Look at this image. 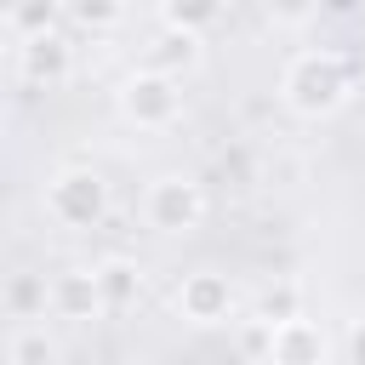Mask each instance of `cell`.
Segmentation results:
<instances>
[{"label":"cell","mask_w":365,"mask_h":365,"mask_svg":"<svg viewBox=\"0 0 365 365\" xmlns=\"http://www.w3.org/2000/svg\"><path fill=\"white\" fill-rule=\"evenodd\" d=\"M279 97L291 114L302 120H319V114H336L348 97H354V68L342 51H297L279 74Z\"/></svg>","instance_id":"6da1fadb"},{"label":"cell","mask_w":365,"mask_h":365,"mask_svg":"<svg viewBox=\"0 0 365 365\" xmlns=\"http://www.w3.org/2000/svg\"><path fill=\"white\" fill-rule=\"evenodd\" d=\"M120 114L137 125V131H165V125H177V114H182V86H177V74H160V68H137V74H125L120 80Z\"/></svg>","instance_id":"7a4b0ae2"},{"label":"cell","mask_w":365,"mask_h":365,"mask_svg":"<svg viewBox=\"0 0 365 365\" xmlns=\"http://www.w3.org/2000/svg\"><path fill=\"white\" fill-rule=\"evenodd\" d=\"M200 217H205V188H200L188 171H165V177L148 182V194H143V222H148L154 234H188V228H200Z\"/></svg>","instance_id":"3957f363"},{"label":"cell","mask_w":365,"mask_h":365,"mask_svg":"<svg viewBox=\"0 0 365 365\" xmlns=\"http://www.w3.org/2000/svg\"><path fill=\"white\" fill-rule=\"evenodd\" d=\"M46 211L63 228H97L103 211H108V182L97 171H86V165H68V171H57L46 182Z\"/></svg>","instance_id":"277c9868"},{"label":"cell","mask_w":365,"mask_h":365,"mask_svg":"<svg viewBox=\"0 0 365 365\" xmlns=\"http://www.w3.org/2000/svg\"><path fill=\"white\" fill-rule=\"evenodd\" d=\"M177 314H182L188 325H222V319L234 314V285H228V274H217V268L182 274V285H177Z\"/></svg>","instance_id":"5b68a950"},{"label":"cell","mask_w":365,"mask_h":365,"mask_svg":"<svg viewBox=\"0 0 365 365\" xmlns=\"http://www.w3.org/2000/svg\"><path fill=\"white\" fill-rule=\"evenodd\" d=\"M17 74L34 86V91H57V86H68V74H74V46L51 29V34H34V40H23L17 46Z\"/></svg>","instance_id":"8992f818"},{"label":"cell","mask_w":365,"mask_h":365,"mask_svg":"<svg viewBox=\"0 0 365 365\" xmlns=\"http://www.w3.org/2000/svg\"><path fill=\"white\" fill-rule=\"evenodd\" d=\"M331 359V336L319 319L297 314L285 325H274V348H268V365H325Z\"/></svg>","instance_id":"52a82bcc"},{"label":"cell","mask_w":365,"mask_h":365,"mask_svg":"<svg viewBox=\"0 0 365 365\" xmlns=\"http://www.w3.org/2000/svg\"><path fill=\"white\" fill-rule=\"evenodd\" d=\"M51 314L57 319H103L108 302H103V285H97V268H63L51 279Z\"/></svg>","instance_id":"ba28073f"},{"label":"cell","mask_w":365,"mask_h":365,"mask_svg":"<svg viewBox=\"0 0 365 365\" xmlns=\"http://www.w3.org/2000/svg\"><path fill=\"white\" fill-rule=\"evenodd\" d=\"M46 308H51V279L34 274V268H17V274L6 279V314L23 319V325H34Z\"/></svg>","instance_id":"9c48e42d"},{"label":"cell","mask_w":365,"mask_h":365,"mask_svg":"<svg viewBox=\"0 0 365 365\" xmlns=\"http://www.w3.org/2000/svg\"><path fill=\"white\" fill-rule=\"evenodd\" d=\"M200 63V34H188V29H160L154 34V46H148V68H160V74H188Z\"/></svg>","instance_id":"30bf717a"},{"label":"cell","mask_w":365,"mask_h":365,"mask_svg":"<svg viewBox=\"0 0 365 365\" xmlns=\"http://www.w3.org/2000/svg\"><path fill=\"white\" fill-rule=\"evenodd\" d=\"M91 268H97V285H103L108 314L137 302V291H143V268H137L131 257H103V262H91Z\"/></svg>","instance_id":"8fae6325"},{"label":"cell","mask_w":365,"mask_h":365,"mask_svg":"<svg viewBox=\"0 0 365 365\" xmlns=\"http://www.w3.org/2000/svg\"><path fill=\"white\" fill-rule=\"evenodd\" d=\"M6 23H11L17 40L51 34V29H57V0H11V6H6Z\"/></svg>","instance_id":"7c38bea8"},{"label":"cell","mask_w":365,"mask_h":365,"mask_svg":"<svg viewBox=\"0 0 365 365\" xmlns=\"http://www.w3.org/2000/svg\"><path fill=\"white\" fill-rule=\"evenodd\" d=\"M165 23L171 29H188V34H205L217 17H222V0H160Z\"/></svg>","instance_id":"4fadbf2b"},{"label":"cell","mask_w":365,"mask_h":365,"mask_svg":"<svg viewBox=\"0 0 365 365\" xmlns=\"http://www.w3.org/2000/svg\"><path fill=\"white\" fill-rule=\"evenodd\" d=\"M257 314H262L268 325H285V319H297V314H302V285H297V279H274V285L257 297Z\"/></svg>","instance_id":"5bb4252c"},{"label":"cell","mask_w":365,"mask_h":365,"mask_svg":"<svg viewBox=\"0 0 365 365\" xmlns=\"http://www.w3.org/2000/svg\"><path fill=\"white\" fill-rule=\"evenodd\" d=\"M6 365H57V348H51L46 325H23L6 348Z\"/></svg>","instance_id":"9a60e30c"},{"label":"cell","mask_w":365,"mask_h":365,"mask_svg":"<svg viewBox=\"0 0 365 365\" xmlns=\"http://www.w3.org/2000/svg\"><path fill=\"white\" fill-rule=\"evenodd\" d=\"M63 11H68L80 29L103 34V29H114V23L125 17V0H63Z\"/></svg>","instance_id":"2e32d148"},{"label":"cell","mask_w":365,"mask_h":365,"mask_svg":"<svg viewBox=\"0 0 365 365\" xmlns=\"http://www.w3.org/2000/svg\"><path fill=\"white\" fill-rule=\"evenodd\" d=\"M262 6H268V17L285 23V29H297V23H308V17L319 11V0H262Z\"/></svg>","instance_id":"e0dca14e"},{"label":"cell","mask_w":365,"mask_h":365,"mask_svg":"<svg viewBox=\"0 0 365 365\" xmlns=\"http://www.w3.org/2000/svg\"><path fill=\"white\" fill-rule=\"evenodd\" d=\"M348 365H365V319L348 331Z\"/></svg>","instance_id":"ac0fdd59"}]
</instances>
